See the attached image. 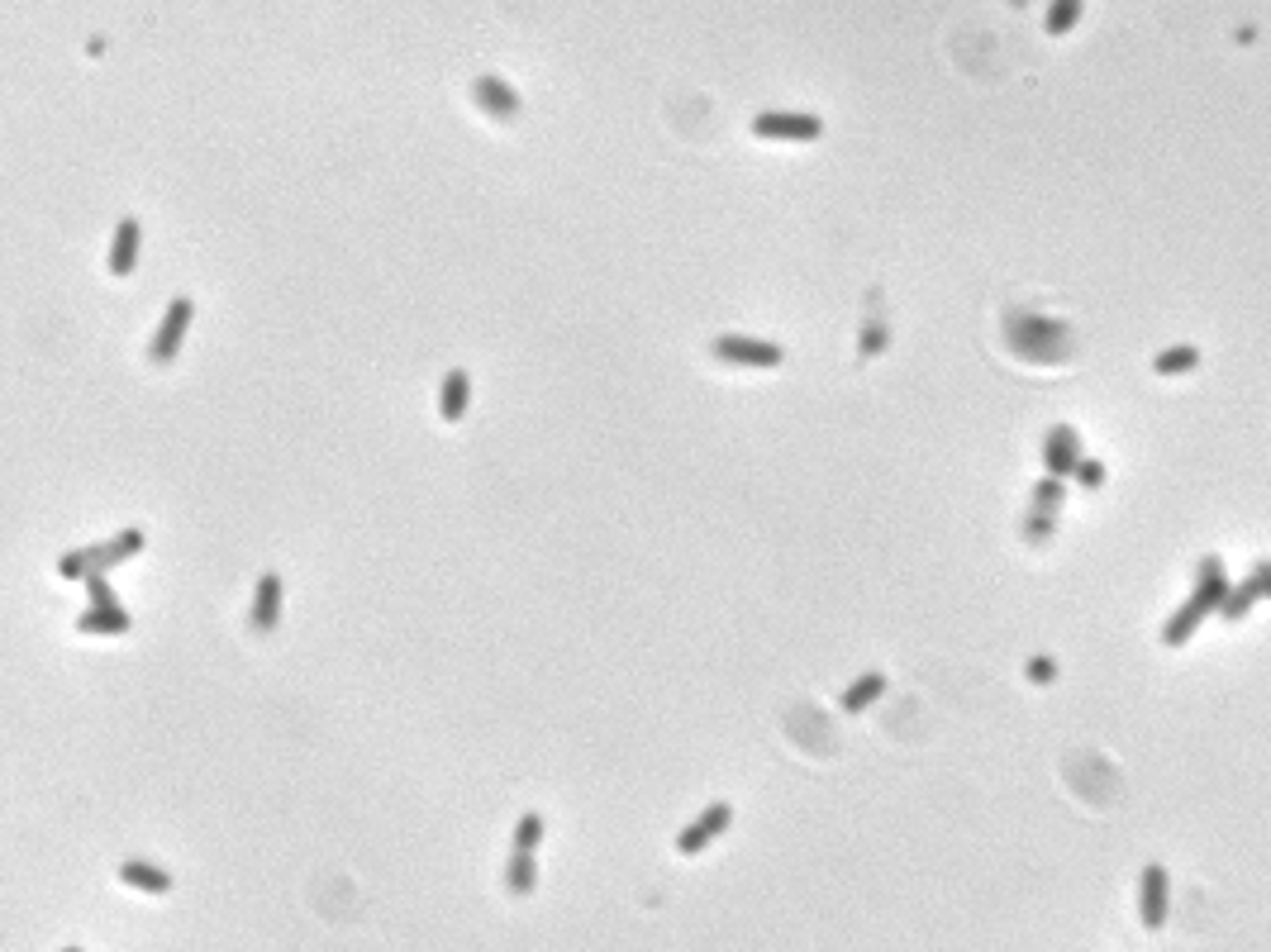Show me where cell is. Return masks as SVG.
<instances>
[{"label":"cell","instance_id":"1","mask_svg":"<svg viewBox=\"0 0 1271 952\" xmlns=\"http://www.w3.org/2000/svg\"><path fill=\"white\" fill-rule=\"evenodd\" d=\"M1224 590H1229V581H1224V567H1219V557H1205V562H1201V576H1195V590H1190V600L1181 605L1177 614H1172V619H1166L1162 643H1166V647L1190 643V634H1195V629H1201V624L1210 619L1214 610H1219Z\"/></svg>","mask_w":1271,"mask_h":952},{"label":"cell","instance_id":"2","mask_svg":"<svg viewBox=\"0 0 1271 952\" xmlns=\"http://www.w3.org/2000/svg\"><path fill=\"white\" fill-rule=\"evenodd\" d=\"M143 529H119L115 539L91 543V548H71V553L58 557V576L62 581H86L91 572H110V567H124L129 557L143 553Z\"/></svg>","mask_w":1271,"mask_h":952},{"label":"cell","instance_id":"3","mask_svg":"<svg viewBox=\"0 0 1271 952\" xmlns=\"http://www.w3.org/2000/svg\"><path fill=\"white\" fill-rule=\"evenodd\" d=\"M191 319H196V300H191V295H177V300L163 310V319H157V329H153V343H148L153 367L177 363L181 343H186V334H191Z\"/></svg>","mask_w":1271,"mask_h":952},{"label":"cell","instance_id":"4","mask_svg":"<svg viewBox=\"0 0 1271 952\" xmlns=\"http://www.w3.org/2000/svg\"><path fill=\"white\" fill-rule=\"evenodd\" d=\"M710 353H715L719 363H729V367H781L786 363V348H781V343L753 339V334H719V339L710 343Z\"/></svg>","mask_w":1271,"mask_h":952},{"label":"cell","instance_id":"5","mask_svg":"<svg viewBox=\"0 0 1271 952\" xmlns=\"http://www.w3.org/2000/svg\"><path fill=\"white\" fill-rule=\"evenodd\" d=\"M753 134L757 139H772V143H814L819 134H825V119L805 115V110H762V115L753 119Z\"/></svg>","mask_w":1271,"mask_h":952},{"label":"cell","instance_id":"6","mask_svg":"<svg viewBox=\"0 0 1271 952\" xmlns=\"http://www.w3.org/2000/svg\"><path fill=\"white\" fill-rule=\"evenodd\" d=\"M1166 910H1172V876L1162 862H1148L1138 876V919L1148 933L1166 929Z\"/></svg>","mask_w":1271,"mask_h":952},{"label":"cell","instance_id":"7","mask_svg":"<svg viewBox=\"0 0 1271 952\" xmlns=\"http://www.w3.org/2000/svg\"><path fill=\"white\" fill-rule=\"evenodd\" d=\"M729 824H733V805L715 800V805H705V810H700V819H691L682 834H676V853H682V858H700V853H705V847L715 843Z\"/></svg>","mask_w":1271,"mask_h":952},{"label":"cell","instance_id":"8","mask_svg":"<svg viewBox=\"0 0 1271 952\" xmlns=\"http://www.w3.org/2000/svg\"><path fill=\"white\" fill-rule=\"evenodd\" d=\"M1267 596H1271V567L1258 562L1243 586H1229V590H1224V600H1219V610H1214V614H1224L1229 624H1234V619H1248V610L1258 605V600H1267Z\"/></svg>","mask_w":1271,"mask_h":952},{"label":"cell","instance_id":"9","mask_svg":"<svg viewBox=\"0 0 1271 952\" xmlns=\"http://www.w3.org/2000/svg\"><path fill=\"white\" fill-rule=\"evenodd\" d=\"M139 253H143V224L134 220V214H124V220L115 224V238H110V253H106L110 277H134Z\"/></svg>","mask_w":1271,"mask_h":952},{"label":"cell","instance_id":"10","mask_svg":"<svg viewBox=\"0 0 1271 952\" xmlns=\"http://www.w3.org/2000/svg\"><path fill=\"white\" fill-rule=\"evenodd\" d=\"M1081 434L1071 429V424H1058V429H1048V438H1043V467H1048V477H1071V467L1081 462Z\"/></svg>","mask_w":1271,"mask_h":952},{"label":"cell","instance_id":"11","mask_svg":"<svg viewBox=\"0 0 1271 952\" xmlns=\"http://www.w3.org/2000/svg\"><path fill=\"white\" fill-rule=\"evenodd\" d=\"M282 576L277 572H262L258 576V590H253V629L258 634H271L277 624H282Z\"/></svg>","mask_w":1271,"mask_h":952},{"label":"cell","instance_id":"12","mask_svg":"<svg viewBox=\"0 0 1271 952\" xmlns=\"http://www.w3.org/2000/svg\"><path fill=\"white\" fill-rule=\"evenodd\" d=\"M134 619L124 605H91V610L77 614V634H91V638H110V634H129Z\"/></svg>","mask_w":1271,"mask_h":952},{"label":"cell","instance_id":"13","mask_svg":"<svg viewBox=\"0 0 1271 952\" xmlns=\"http://www.w3.org/2000/svg\"><path fill=\"white\" fill-rule=\"evenodd\" d=\"M471 95H476V106H482L486 115H495V119H515L519 115V91L510 82H500V77H476Z\"/></svg>","mask_w":1271,"mask_h":952},{"label":"cell","instance_id":"14","mask_svg":"<svg viewBox=\"0 0 1271 952\" xmlns=\"http://www.w3.org/2000/svg\"><path fill=\"white\" fill-rule=\"evenodd\" d=\"M119 882L134 886V891H143V895H167V891H172V871H163L157 862L129 858V862H119Z\"/></svg>","mask_w":1271,"mask_h":952},{"label":"cell","instance_id":"15","mask_svg":"<svg viewBox=\"0 0 1271 952\" xmlns=\"http://www.w3.org/2000/svg\"><path fill=\"white\" fill-rule=\"evenodd\" d=\"M886 686H891V682H886V671H862L858 682L838 695V710H843V715H862L867 705H876V700H882Z\"/></svg>","mask_w":1271,"mask_h":952},{"label":"cell","instance_id":"16","mask_svg":"<svg viewBox=\"0 0 1271 952\" xmlns=\"http://www.w3.org/2000/svg\"><path fill=\"white\" fill-rule=\"evenodd\" d=\"M467 400H471V381L462 367H453L443 377V391H438V414H443L447 424H458L462 414H467Z\"/></svg>","mask_w":1271,"mask_h":952},{"label":"cell","instance_id":"17","mask_svg":"<svg viewBox=\"0 0 1271 952\" xmlns=\"http://www.w3.org/2000/svg\"><path fill=\"white\" fill-rule=\"evenodd\" d=\"M533 882H539V867H533V853H510V867H505V886L515 900H524V895H533Z\"/></svg>","mask_w":1271,"mask_h":952},{"label":"cell","instance_id":"18","mask_svg":"<svg viewBox=\"0 0 1271 952\" xmlns=\"http://www.w3.org/2000/svg\"><path fill=\"white\" fill-rule=\"evenodd\" d=\"M1195 363H1201V348L1181 343V348H1166V353L1153 357V372L1157 377H1181V372H1195Z\"/></svg>","mask_w":1271,"mask_h":952},{"label":"cell","instance_id":"19","mask_svg":"<svg viewBox=\"0 0 1271 952\" xmlns=\"http://www.w3.org/2000/svg\"><path fill=\"white\" fill-rule=\"evenodd\" d=\"M1076 20H1081V0H1052L1043 29H1048V34H1071V29H1076Z\"/></svg>","mask_w":1271,"mask_h":952},{"label":"cell","instance_id":"20","mask_svg":"<svg viewBox=\"0 0 1271 952\" xmlns=\"http://www.w3.org/2000/svg\"><path fill=\"white\" fill-rule=\"evenodd\" d=\"M543 843V814H519V824H515V847L519 853H533V847Z\"/></svg>","mask_w":1271,"mask_h":952},{"label":"cell","instance_id":"21","mask_svg":"<svg viewBox=\"0 0 1271 952\" xmlns=\"http://www.w3.org/2000/svg\"><path fill=\"white\" fill-rule=\"evenodd\" d=\"M1052 533H1058V515H1052V510H1034V515L1024 519V539L1029 543H1048Z\"/></svg>","mask_w":1271,"mask_h":952},{"label":"cell","instance_id":"22","mask_svg":"<svg viewBox=\"0 0 1271 952\" xmlns=\"http://www.w3.org/2000/svg\"><path fill=\"white\" fill-rule=\"evenodd\" d=\"M1062 495H1067V486H1062V477H1043V482L1034 486V510H1052V515H1058Z\"/></svg>","mask_w":1271,"mask_h":952},{"label":"cell","instance_id":"23","mask_svg":"<svg viewBox=\"0 0 1271 952\" xmlns=\"http://www.w3.org/2000/svg\"><path fill=\"white\" fill-rule=\"evenodd\" d=\"M1071 477H1081L1086 491H1100V486H1105V467H1100L1095 458H1081L1076 467H1071Z\"/></svg>","mask_w":1271,"mask_h":952},{"label":"cell","instance_id":"24","mask_svg":"<svg viewBox=\"0 0 1271 952\" xmlns=\"http://www.w3.org/2000/svg\"><path fill=\"white\" fill-rule=\"evenodd\" d=\"M86 590H91V605H119V596L110 590L106 572H91V576H86Z\"/></svg>","mask_w":1271,"mask_h":952},{"label":"cell","instance_id":"25","mask_svg":"<svg viewBox=\"0 0 1271 952\" xmlns=\"http://www.w3.org/2000/svg\"><path fill=\"white\" fill-rule=\"evenodd\" d=\"M1058 676V662L1052 658H1029V682H1052Z\"/></svg>","mask_w":1271,"mask_h":952},{"label":"cell","instance_id":"26","mask_svg":"<svg viewBox=\"0 0 1271 952\" xmlns=\"http://www.w3.org/2000/svg\"><path fill=\"white\" fill-rule=\"evenodd\" d=\"M62 952H86V948H82V943H71V948H62Z\"/></svg>","mask_w":1271,"mask_h":952}]
</instances>
